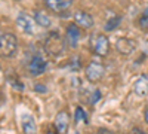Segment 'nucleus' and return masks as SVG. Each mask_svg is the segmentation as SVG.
<instances>
[{"mask_svg": "<svg viewBox=\"0 0 148 134\" xmlns=\"http://www.w3.org/2000/svg\"><path fill=\"white\" fill-rule=\"evenodd\" d=\"M74 121H76V124H80V122L88 124V115L83 110V107L76 109V112H74Z\"/></svg>", "mask_w": 148, "mask_h": 134, "instance_id": "obj_17", "label": "nucleus"}, {"mask_svg": "<svg viewBox=\"0 0 148 134\" xmlns=\"http://www.w3.org/2000/svg\"><path fill=\"white\" fill-rule=\"evenodd\" d=\"M34 19L37 22V26H40L43 28H49V27H51V24H52L49 15L46 14V12H43V10H36L34 12Z\"/></svg>", "mask_w": 148, "mask_h": 134, "instance_id": "obj_14", "label": "nucleus"}, {"mask_svg": "<svg viewBox=\"0 0 148 134\" xmlns=\"http://www.w3.org/2000/svg\"><path fill=\"white\" fill-rule=\"evenodd\" d=\"M0 73H2V69H0Z\"/></svg>", "mask_w": 148, "mask_h": 134, "instance_id": "obj_21", "label": "nucleus"}, {"mask_svg": "<svg viewBox=\"0 0 148 134\" xmlns=\"http://www.w3.org/2000/svg\"><path fill=\"white\" fill-rule=\"evenodd\" d=\"M90 48L92 51L99 55V57H105L110 51V40L107 36L104 34H96V36H92L90 39Z\"/></svg>", "mask_w": 148, "mask_h": 134, "instance_id": "obj_4", "label": "nucleus"}, {"mask_svg": "<svg viewBox=\"0 0 148 134\" xmlns=\"http://www.w3.org/2000/svg\"><path fill=\"white\" fill-rule=\"evenodd\" d=\"M101 97H102V94H101V91H99V90L92 91V94H90V100H89V104H90V106L96 104L98 101L101 100Z\"/></svg>", "mask_w": 148, "mask_h": 134, "instance_id": "obj_18", "label": "nucleus"}, {"mask_svg": "<svg viewBox=\"0 0 148 134\" xmlns=\"http://www.w3.org/2000/svg\"><path fill=\"white\" fill-rule=\"evenodd\" d=\"M133 92L138 97H145L148 94V76L141 75L133 82Z\"/></svg>", "mask_w": 148, "mask_h": 134, "instance_id": "obj_11", "label": "nucleus"}, {"mask_svg": "<svg viewBox=\"0 0 148 134\" xmlns=\"http://www.w3.org/2000/svg\"><path fill=\"white\" fill-rule=\"evenodd\" d=\"M138 26H139V28H141V30L148 31V8H145V9L142 10V14L139 15Z\"/></svg>", "mask_w": 148, "mask_h": 134, "instance_id": "obj_16", "label": "nucleus"}, {"mask_svg": "<svg viewBox=\"0 0 148 134\" xmlns=\"http://www.w3.org/2000/svg\"><path fill=\"white\" fill-rule=\"evenodd\" d=\"M80 27L77 24H70L65 30V42H67V46H71V48H76L79 40H80Z\"/></svg>", "mask_w": 148, "mask_h": 134, "instance_id": "obj_8", "label": "nucleus"}, {"mask_svg": "<svg viewBox=\"0 0 148 134\" xmlns=\"http://www.w3.org/2000/svg\"><path fill=\"white\" fill-rule=\"evenodd\" d=\"M53 125H55V130H56L58 133H67L68 125H70V115H68V112H65V110L59 112V113L55 116Z\"/></svg>", "mask_w": 148, "mask_h": 134, "instance_id": "obj_12", "label": "nucleus"}, {"mask_svg": "<svg viewBox=\"0 0 148 134\" xmlns=\"http://www.w3.org/2000/svg\"><path fill=\"white\" fill-rule=\"evenodd\" d=\"M34 91L36 92H47V88L43 87V83H36L34 85Z\"/></svg>", "mask_w": 148, "mask_h": 134, "instance_id": "obj_19", "label": "nucleus"}, {"mask_svg": "<svg viewBox=\"0 0 148 134\" xmlns=\"http://www.w3.org/2000/svg\"><path fill=\"white\" fill-rule=\"evenodd\" d=\"M74 22L77 24L80 28H92L93 26V18L88 14V12H83V10H77L76 14H74Z\"/></svg>", "mask_w": 148, "mask_h": 134, "instance_id": "obj_10", "label": "nucleus"}, {"mask_svg": "<svg viewBox=\"0 0 148 134\" xmlns=\"http://www.w3.org/2000/svg\"><path fill=\"white\" fill-rule=\"evenodd\" d=\"M47 69V61L40 54H36L27 64V70L31 76H40Z\"/></svg>", "mask_w": 148, "mask_h": 134, "instance_id": "obj_5", "label": "nucleus"}, {"mask_svg": "<svg viewBox=\"0 0 148 134\" xmlns=\"http://www.w3.org/2000/svg\"><path fill=\"white\" fill-rule=\"evenodd\" d=\"M144 119H145V122H147V125H148V107L145 109V112H144Z\"/></svg>", "mask_w": 148, "mask_h": 134, "instance_id": "obj_20", "label": "nucleus"}, {"mask_svg": "<svg viewBox=\"0 0 148 134\" xmlns=\"http://www.w3.org/2000/svg\"><path fill=\"white\" fill-rule=\"evenodd\" d=\"M120 22H121V18H120V17L110 18V19H107V22H105L104 30H105V31H113V30H116V28L120 26Z\"/></svg>", "mask_w": 148, "mask_h": 134, "instance_id": "obj_15", "label": "nucleus"}, {"mask_svg": "<svg viewBox=\"0 0 148 134\" xmlns=\"http://www.w3.org/2000/svg\"><path fill=\"white\" fill-rule=\"evenodd\" d=\"M116 49H117V52H120L123 55H130L136 49V42L129 37H120L116 40Z\"/></svg>", "mask_w": 148, "mask_h": 134, "instance_id": "obj_9", "label": "nucleus"}, {"mask_svg": "<svg viewBox=\"0 0 148 134\" xmlns=\"http://www.w3.org/2000/svg\"><path fill=\"white\" fill-rule=\"evenodd\" d=\"M18 52V39L14 33L0 31V57L12 58Z\"/></svg>", "mask_w": 148, "mask_h": 134, "instance_id": "obj_1", "label": "nucleus"}, {"mask_svg": "<svg viewBox=\"0 0 148 134\" xmlns=\"http://www.w3.org/2000/svg\"><path fill=\"white\" fill-rule=\"evenodd\" d=\"M67 48L65 37H62L58 31H51L47 34V39L45 42V49L47 54H51L52 57H58L64 52Z\"/></svg>", "mask_w": 148, "mask_h": 134, "instance_id": "obj_2", "label": "nucleus"}, {"mask_svg": "<svg viewBox=\"0 0 148 134\" xmlns=\"http://www.w3.org/2000/svg\"><path fill=\"white\" fill-rule=\"evenodd\" d=\"M84 76L90 83H98L99 81H102V78L105 76V67L101 61L98 60H93L90 61L88 66H86L84 70Z\"/></svg>", "mask_w": 148, "mask_h": 134, "instance_id": "obj_3", "label": "nucleus"}, {"mask_svg": "<svg viewBox=\"0 0 148 134\" xmlns=\"http://www.w3.org/2000/svg\"><path fill=\"white\" fill-rule=\"evenodd\" d=\"M21 128L24 133L27 134H33L37 131V125H36V119L33 118V115L28 113H24L21 116Z\"/></svg>", "mask_w": 148, "mask_h": 134, "instance_id": "obj_13", "label": "nucleus"}, {"mask_svg": "<svg viewBox=\"0 0 148 134\" xmlns=\"http://www.w3.org/2000/svg\"><path fill=\"white\" fill-rule=\"evenodd\" d=\"M16 24L18 27L27 34H34L36 33V19L34 17H30L28 14H25V12H19L18 17H16Z\"/></svg>", "mask_w": 148, "mask_h": 134, "instance_id": "obj_6", "label": "nucleus"}, {"mask_svg": "<svg viewBox=\"0 0 148 134\" xmlns=\"http://www.w3.org/2000/svg\"><path fill=\"white\" fill-rule=\"evenodd\" d=\"M73 0H45V6L53 12V14H65V12L71 8Z\"/></svg>", "mask_w": 148, "mask_h": 134, "instance_id": "obj_7", "label": "nucleus"}]
</instances>
